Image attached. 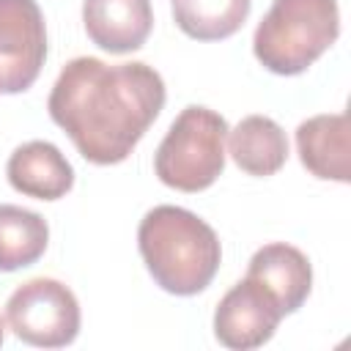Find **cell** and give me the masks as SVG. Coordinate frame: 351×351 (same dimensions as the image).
I'll return each instance as SVG.
<instances>
[{
    "mask_svg": "<svg viewBox=\"0 0 351 351\" xmlns=\"http://www.w3.org/2000/svg\"><path fill=\"white\" fill-rule=\"evenodd\" d=\"M162 74L140 60L110 66L99 58L69 60L52 90L49 118L93 165L123 162L165 107Z\"/></svg>",
    "mask_w": 351,
    "mask_h": 351,
    "instance_id": "1",
    "label": "cell"
},
{
    "mask_svg": "<svg viewBox=\"0 0 351 351\" xmlns=\"http://www.w3.org/2000/svg\"><path fill=\"white\" fill-rule=\"evenodd\" d=\"M137 247L154 282L176 296L208 288L222 261L214 228L181 206L151 208L140 219Z\"/></svg>",
    "mask_w": 351,
    "mask_h": 351,
    "instance_id": "2",
    "label": "cell"
},
{
    "mask_svg": "<svg viewBox=\"0 0 351 351\" xmlns=\"http://www.w3.org/2000/svg\"><path fill=\"white\" fill-rule=\"evenodd\" d=\"M340 33L337 0H271L255 27L252 52L271 74L307 71Z\"/></svg>",
    "mask_w": 351,
    "mask_h": 351,
    "instance_id": "3",
    "label": "cell"
},
{
    "mask_svg": "<svg viewBox=\"0 0 351 351\" xmlns=\"http://www.w3.org/2000/svg\"><path fill=\"white\" fill-rule=\"evenodd\" d=\"M348 115H313L299 123L296 129V148L302 165L324 181L346 184L351 176L348 170Z\"/></svg>",
    "mask_w": 351,
    "mask_h": 351,
    "instance_id": "11",
    "label": "cell"
},
{
    "mask_svg": "<svg viewBox=\"0 0 351 351\" xmlns=\"http://www.w3.org/2000/svg\"><path fill=\"white\" fill-rule=\"evenodd\" d=\"M47 60V27L36 0H0V93L27 90Z\"/></svg>",
    "mask_w": 351,
    "mask_h": 351,
    "instance_id": "6",
    "label": "cell"
},
{
    "mask_svg": "<svg viewBox=\"0 0 351 351\" xmlns=\"http://www.w3.org/2000/svg\"><path fill=\"white\" fill-rule=\"evenodd\" d=\"M82 25L99 49L126 55L151 36L154 8L151 0H82Z\"/></svg>",
    "mask_w": 351,
    "mask_h": 351,
    "instance_id": "8",
    "label": "cell"
},
{
    "mask_svg": "<svg viewBox=\"0 0 351 351\" xmlns=\"http://www.w3.org/2000/svg\"><path fill=\"white\" fill-rule=\"evenodd\" d=\"M173 19L189 38L222 41L241 30L252 0H170Z\"/></svg>",
    "mask_w": 351,
    "mask_h": 351,
    "instance_id": "14",
    "label": "cell"
},
{
    "mask_svg": "<svg viewBox=\"0 0 351 351\" xmlns=\"http://www.w3.org/2000/svg\"><path fill=\"white\" fill-rule=\"evenodd\" d=\"M49 244V225L41 214L0 203V271L33 266Z\"/></svg>",
    "mask_w": 351,
    "mask_h": 351,
    "instance_id": "13",
    "label": "cell"
},
{
    "mask_svg": "<svg viewBox=\"0 0 351 351\" xmlns=\"http://www.w3.org/2000/svg\"><path fill=\"white\" fill-rule=\"evenodd\" d=\"M8 184L36 200H58L74 186V167L58 145L47 140H30L19 145L5 165Z\"/></svg>",
    "mask_w": 351,
    "mask_h": 351,
    "instance_id": "10",
    "label": "cell"
},
{
    "mask_svg": "<svg viewBox=\"0 0 351 351\" xmlns=\"http://www.w3.org/2000/svg\"><path fill=\"white\" fill-rule=\"evenodd\" d=\"M247 277L258 280L280 304L282 315L296 313L313 288V266L307 255L285 241L263 244L247 266Z\"/></svg>",
    "mask_w": 351,
    "mask_h": 351,
    "instance_id": "9",
    "label": "cell"
},
{
    "mask_svg": "<svg viewBox=\"0 0 351 351\" xmlns=\"http://www.w3.org/2000/svg\"><path fill=\"white\" fill-rule=\"evenodd\" d=\"M282 321L277 299L252 277L239 280L217 304L214 335L225 348L250 351L271 340Z\"/></svg>",
    "mask_w": 351,
    "mask_h": 351,
    "instance_id": "7",
    "label": "cell"
},
{
    "mask_svg": "<svg viewBox=\"0 0 351 351\" xmlns=\"http://www.w3.org/2000/svg\"><path fill=\"white\" fill-rule=\"evenodd\" d=\"M5 321L27 346L63 348L80 335V302L60 280L36 277L8 296Z\"/></svg>",
    "mask_w": 351,
    "mask_h": 351,
    "instance_id": "5",
    "label": "cell"
},
{
    "mask_svg": "<svg viewBox=\"0 0 351 351\" xmlns=\"http://www.w3.org/2000/svg\"><path fill=\"white\" fill-rule=\"evenodd\" d=\"M230 156L239 170L250 176H274L288 159V137L269 115H247L233 132H228Z\"/></svg>",
    "mask_w": 351,
    "mask_h": 351,
    "instance_id": "12",
    "label": "cell"
},
{
    "mask_svg": "<svg viewBox=\"0 0 351 351\" xmlns=\"http://www.w3.org/2000/svg\"><path fill=\"white\" fill-rule=\"evenodd\" d=\"M228 121L200 104H189L170 123L154 154V173L178 192H203L225 170Z\"/></svg>",
    "mask_w": 351,
    "mask_h": 351,
    "instance_id": "4",
    "label": "cell"
},
{
    "mask_svg": "<svg viewBox=\"0 0 351 351\" xmlns=\"http://www.w3.org/2000/svg\"><path fill=\"white\" fill-rule=\"evenodd\" d=\"M3 337H5V335H3V318H0V346H3Z\"/></svg>",
    "mask_w": 351,
    "mask_h": 351,
    "instance_id": "15",
    "label": "cell"
}]
</instances>
